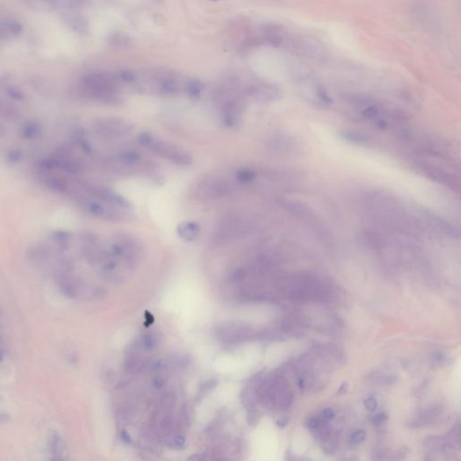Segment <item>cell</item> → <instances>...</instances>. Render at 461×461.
<instances>
[{
	"instance_id": "9",
	"label": "cell",
	"mask_w": 461,
	"mask_h": 461,
	"mask_svg": "<svg viewBox=\"0 0 461 461\" xmlns=\"http://www.w3.org/2000/svg\"><path fill=\"white\" fill-rule=\"evenodd\" d=\"M234 190H233L230 183L225 182L223 180H215L213 182L208 183L207 188L205 190V192L208 194L210 197L221 198V197H227Z\"/></svg>"
},
{
	"instance_id": "23",
	"label": "cell",
	"mask_w": 461,
	"mask_h": 461,
	"mask_svg": "<svg viewBox=\"0 0 461 461\" xmlns=\"http://www.w3.org/2000/svg\"><path fill=\"white\" fill-rule=\"evenodd\" d=\"M244 275H245L244 270L242 269V268H239V269H236V270L234 272V274H233V279L235 280V281H239V280L243 279Z\"/></svg>"
},
{
	"instance_id": "5",
	"label": "cell",
	"mask_w": 461,
	"mask_h": 461,
	"mask_svg": "<svg viewBox=\"0 0 461 461\" xmlns=\"http://www.w3.org/2000/svg\"><path fill=\"white\" fill-rule=\"evenodd\" d=\"M90 192L93 194L95 197H98L100 200L107 203L108 205H115L123 209L132 208V204L128 199L108 187L91 186H90Z\"/></svg>"
},
{
	"instance_id": "12",
	"label": "cell",
	"mask_w": 461,
	"mask_h": 461,
	"mask_svg": "<svg viewBox=\"0 0 461 461\" xmlns=\"http://www.w3.org/2000/svg\"><path fill=\"white\" fill-rule=\"evenodd\" d=\"M204 89V85L198 79H190L186 82L185 90L187 96L194 100H197L200 97L201 93Z\"/></svg>"
},
{
	"instance_id": "22",
	"label": "cell",
	"mask_w": 461,
	"mask_h": 461,
	"mask_svg": "<svg viewBox=\"0 0 461 461\" xmlns=\"http://www.w3.org/2000/svg\"><path fill=\"white\" fill-rule=\"evenodd\" d=\"M333 417H334V413H333V411L330 409V408L324 410V412H323V414H322V419L325 421V422L331 420Z\"/></svg>"
},
{
	"instance_id": "13",
	"label": "cell",
	"mask_w": 461,
	"mask_h": 461,
	"mask_svg": "<svg viewBox=\"0 0 461 461\" xmlns=\"http://www.w3.org/2000/svg\"><path fill=\"white\" fill-rule=\"evenodd\" d=\"M116 157L119 162L125 165H134L139 162L141 159V154L135 151H123L122 153H118Z\"/></svg>"
},
{
	"instance_id": "25",
	"label": "cell",
	"mask_w": 461,
	"mask_h": 461,
	"mask_svg": "<svg viewBox=\"0 0 461 461\" xmlns=\"http://www.w3.org/2000/svg\"><path fill=\"white\" fill-rule=\"evenodd\" d=\"M8 415L7 413H1L0 414V422H2V421H8Z\"/></svg>"
},
{
	"instance_id": "17",
	"label": "cell",
	"mask_w": 461,
	"mask_h": 461,
	"mask_svg": "<svg viewBox=\"0 0 461 461\" xmlns=\"http://www.w3.org/2000/svg\"><path fill=\"white\" fill-rule=\"evenodd\" d=\"M118 78L127 83H133L135 81V75L130 71H120L118 72Z\"/></svg>"
},
{
	"instance_id": "10",
	"label": "cell",
	"mask_w": 461,
	"mask_h": 461,
	"mask_svg": "<svg viewBox=\"0 0 461 461\" xmlns=\"http://www.w3.org/2000/svg\"><path fill=\"white\" fill-rule=\"evenodd\" d=\"M108 44L116 50H127L132 45V39L128 34L122 32H115L108 37Z\"/></svg>"
},
{
	"instance_id": "15",
	"label": "cell",
	"mask_w": 461,
	"mask_h": 461,
	"mask_svg": "<svg viewBox=\"0 0 461 461\" xmlns=\"http://www.w3.org/2000/svg\"><path fill=\"white\" fill-rule=\"evenodd\" d=\"M265 38L266 41L274 47H279L282 44V37L274 28H267L265 30Z\"/></svg>"
},
{
	"instance_id": "26",
	"label": "cell",
	"mask_w": 461,
	"mask_h": 461,
	"mask_svg": "<svg viewBox=\"0 0 461 461\" xmlns=\"http://www.w3.org/2000/svg\"><path fill=\"white\" fill-rule=\"evenodd\" d=\"M123 441H125V442H130L131 438L129 437V435L127 434V432H123Z\"/></svg>"
},
{
	"instance_id": "16",
	"label": "cell",
	"mask_w": 461,
	"mask_h": 461,
	"mask_svg": "<svg viewBox=\"0 0 461 461\" xmlns=\"http://www.w3.org/2000/svg\"><path fill=\"white\" fill-rule=\"evenodd\" d=\"M366 439V432L364 431H356L350 435V442L351 444H360L363 443Z\"/></svg>"
},
{
	"instance_id": "1",
	"label": "cell",
	"mask_w": 461,
	"mask_h": 461,
	"mask_svg": "<svg viewBox=\"0 0 461 461\" xmlns=\"http://www.w3.org/2000/svg\"><path fill=\"white\" fill-rule=\"evenodd\" d=\"M81 87L84 93L90 98L108 104L118 102L117 84L112 75L102 72L87 75L82 79Z\"/></svg>"
},
{
	"instance_id": "27",
	"label": "cell",
	"mask_w": 461,
	"mask_h": 461,
	"mask_svg": "<svg viewBox=\"0 0 461 461\" xmlns=\"http://www.w3.org/2000/svg\"><path fill=\"white\" fill-rule=\"evenodd\" d=\"M215 1H216V0H215Z\"/></svg>"
},
{
	"instance_id": "20",
	"label": "cell",
	"mask_w": 461,
	"mask_h": 461,
	"mask_svg": "<svg viewBox=\"0 0 461 461\" xmlns=\"http://www.w3.org/2000/svg\"><path fill=\"white\" fill-rule=\"evenodd\" d=\"M321 424V419L320 418H316V417H311L308 421H307V427L309 429H311V430H315L316 428H318V426L320 425Z\"/></svg>"
},
{
	"instance_id": "11",
	"label": "cell",
	"mask_w": 461,
	"mask_h": 461,
	"mask_svg": "<svg viewBox=\"0 0 461 461\" xmlns=\"http://www.w3.org/2000/svg\"><path fill=\"white\" fill-rule=\"evenodd\" d=\"M159 90L161 93L167 95H173L177 94L179 91V83L174 77L172 76H163L159 80Z\"/></svg>"
},
{
	"instance_id": "14",
	"label": "cell",
	"mask_w": 461,
	"mask_h": 461,
	"mask_svg": "<svg viewBox=\"0 0 461 461\" xmlns=\"http://www.w3.org/2000/svg\"><path fill=\"white\" fill-rule=\"evenodd\" d=\"M257 173L253 170L249 169H243L236 172L235 178L238 180L239 182L242 184H247V183L252 182L254 179H256Z\"/></svg>"
},
{
	"instance_id": "3",
	"label": "cell",
	"mask_w": 461,
	"mask_h": 461,
	"mask_svg": "<svg viewBox=\"0 0 461 461\" xmlns=\"http://www.w3.org/2000/svg\"><path fill=\"white\" fill-rule=\"evenodd\" d=\"M97 129L103 136L108 138H121L127 136L134 130L133 124L121 119L109 118L97 123Z\"/></svg>"
},
{
	"instance_id": "2",
	"label": "cell",
	"mask_w": 461,
	"mask_h": 461,
	"mask_svg": "<svg viewBox=\"0 0 461 461\" xmlns=\"http://www.w3.org/2000/svg\"><path fill=\"white\" fill-rule=\"evenodd\" d=\"M149 149L157 156L170 160L172 163L179 166H190L193 163V158L190 153L167 141L153 139L149 145Z\"/></svg>"
},
{
	"instance_id": "8",
	"label": "cell",
	"mask_w": 461,
	"mask_h": 461,
	"mask_svg": "<svg viewBox=\"0 0 461 461\" xmlns=\"http://www.w3.org/2000/svg\"><path fill=\"white\" fill-rule=\"evenodd\" d=\"M201 226L197 222H182L177 226V234L186 242H192L200 233Z\"/></svg>"
},
{
	"instance_id": "6",
	"label": "cell",
	"mask_w": 461,
	"mask_h": 461,
	"mask_svg": "<svg viewBox=\"0 0 461 461\" xmlns=\"http://www.w3.org/2000/svg\"><path fill=\"white\" fill-rule=\"evenodd\" d=\"M50 452L52 460H65L67 458V448L64 437L57 431H52L49 439Z\"/></svg>"
},
{
	"instance_id": "21",
	"label": "cell",
	"mask_w": 461,
	"mask_h": 461,
	"mask_svg": "<svg viewBox=\"0 0 461 461\" xmlns=\"http://www.w3.org/2000/svg\"><path fill=\"white\" fill-rule=\"evenodd\" d=\"M387 414L385 413H380L379 414H376V416L373 418V423L375 424H378V425H380V424H383L385 421H387Z\"/></svg>"
},
{
	"instance_id": "19",
	"label": "cell",
	"mask_w": 461,
	"mask_h": 461,
	"mask_svg": "<svg viewBox=\"0 0 461 461\" xmlns=\"http://www.w3.org/2000/svg\"><path fill=\"white\" fill-rule=\"evenodd\" d=\"M364 405L365 407H366L367 409L370 410V411H374V410L376 409L378 401H376V399L375 397H368L365 400Z\"/></svg>"
},
{
	"instance_id": "18",
	"label": "cell",
	"mask_w": 461,
	"mask_h": 461,
	"mask_svg": "<svg viewBox=\"0 0 461 461\" xmlns=\"http://www.w3.org/2000/svg\"><path fill=\"white\" fill-rule=\"evenodd\" d=\"M138 141L141 143V145L149 147L150 144L153 141V137L152 136V134L147 133V132H144V133L140 134L139 137H138Z\"/></svg>"
},
{
	"instance_id": "7",
	"label": "cell",
	"mask_w": 461,
	"mask_h": 461,
	"mask_svg": "<svg viewBox=\"0 0 461 461\" xmlns=\"http://www.w3.org/2000/svg\"><path fill=\"white\" fill-rule=\"evenodd\" d=\"M222 120L228 128L238 127L241 121V109L236 102L230 101L224 104L222 108Z\"/></svg>"
},
{
	"instance_id": "4",
	"label": "cell",
	"mask_w": 461,
	"mask_h": 461,
	"mask_svg": "<svg viewBox=\"0 0 461 461\" xmlns=\"http://www.w3.org/2000/svg\"><path fill=\"white\" fill-rule=\"evenodd\" d=\"M56 282L60 293L65 298L70 299L78 298L80 290L79 283L67 268H64L62 270H60L56 274Z\"/></svg>"
},
{
	"instance_id": "24",
	"label": "cell",
	"mask_w": 461,
	"mask_h": 461,
	"mask_svg": "<svg viewBox=\"0 0 461 461\" xmlns=\"http://www.w3.org/2000/svg\"><path fill=\"white\" fill-rule=\"evenodd\" d=\"M5 357V350L4 347H3V344L2 345H0V363L2 362V361H4Z\"/></svg>"
}]
</instances>
